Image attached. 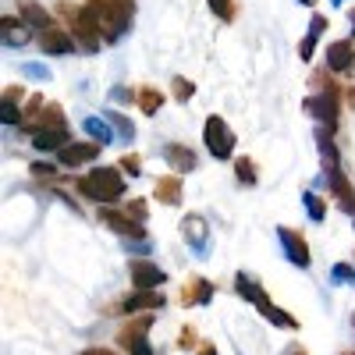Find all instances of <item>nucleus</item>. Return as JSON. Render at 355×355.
Listing matches in <instances>:
<instances>
[{"instance_id": "32", "label": "nucleus", "mask_w": 355, "mask_h": 355, "mask_svg": "<svg viewBox=\"0 0 355 355\" xmlns=\"http://www.w3.org/2000/svg\"><path fill=\"white\" fill-rule=\"evenodd\" d=\"M132 355H153V348L146 345V341H135V345H132Z\"/></svg>"}, {"instance_id": "13", "label": "nucleus", "mask_w": 355, "mask_h": 355, "mask_svg": "<svg viewBox=\"0 0 355 355\" xmlns=\"http://www.w3.org/2000/svg\"><path fill=\"white\" fill-rule=\"evenodd\" d=\"M309 110L320 117V121H327V125H334V121H338V107H334V100H331V96L309 100Z\"/></svg>"}, {"instance_id": "38", "label": "nucleus", "mask_w": 355, "mask_h": 355, "mask_svg": "<svg viewBox=\"0 0 355 355\" xmlns=\"http://www.w3.org/2000/svg\"><path fill=\"white\" fill-rule=\"evenodd\" d=\"M302 4H316V0H302Z\"/></svg>"}, {"instance_id": "34", "label": "nucleus", "mask_w": 355, "mask_h": 355, "mask_svg": "<svg viewBox=\"0 0 355 355\" xmlns=\"http://www.w3.org/2000/svg\"><path fill=\"white\" fill-rule=\"evenodd\" d=\"M125 167H128V174H139V160H135V157H128Z\"/></svg>"}, {"instance_id": "17", "label": "nucleus", "mask_w": 355, "mask_h": 355, "mask_svg": "<svg viewBox=\"0 0 355 355\" xmlns=\"http://www.w3.org/2000/svg\"><path fill=\"white\" fill-rule=\"evenodd\" d=\"M0 21H4V43H15V46H21V43L28 40V33H25V28H21L15 18H8V15H4Z\"/></svg>"}, {"instance_id": "19", "label": "nucleus", "mask_w": 355, "mask_h": 355, "mask_svg": "<svg viewBox=\"0 0 355 355\" xmlns=\"http://www.w3.org/2000/svg\"><path fill=\"white\" fill-rule=\"evenodd\" d=\"M157 189H160V202H178V199H182V185H178L174 178H164Z\"/></svg>"}, {"instance_id": "3", "label": "nucleus", "mask_w": 355, "mask_h": 355, "mask_svg": "<svg viewBox=\"0 0 355 355\" xmlns=\"http://www.w3.org/2000/svg\"><path fill=\"white\" fill-rule=\"evenodd\" d=\"M277 239L284 242V252H288V259H291L295 266H309V249H306V242H302V234H299V231L281 227V231H277Z\"/></svg>"}, {"instance_id": "33", "label": "nucleus", "mask_w": 355, "mask_h": 355, "mask_svg": "<svg viewBox=\"0 0 355 355\" xmlns=\"http://www.w3.org/2000/svg\"><path fill=\"white\" fill-rule=\"evenodd\" d=\"M128 210H132L135 217H142V214H146V202H132V206H128Z\"/></svg>"}, {"instance_id": "14", "label": "nucleus", "mask_w": 355, "mask_h": 355, "mask_svg": "<svg viewBox=\"0 0 355 355\" xmlns=\"http://www.w3.org/2000/svg\"><path fill=\"white\" fill-rule=\"evenodd\" d=\"M21 15L28 18V25H36V28H43V33H46V28H50V15L40 8V4H33V0H21Z\"/></svg>"}, {"instance_id": "28", "label": "nucleus", "mask_w": 355, "mask_h": 355, "mask_svg": "<svg viewBox=\"0 0 355 355\" xmlns=\"http://www.w3.org/2000/svg\"><path fill=\"white\" fill-rule=\"evenodd\" d=\"M189 234L196 242V252H202V239H199V217H189Z\"/></svg>"}, {"instance_id": "15", "label": "nucleus", "mask_w": 355, "mask_h": 355, "mask_svg": "<svg viewBox=\"0 0 355 355\" xmlns=\"http://www.w3.org/2000/svg\"><path fill=\"white\" fill-rule=\"evenodd\" d=\"M266 320H270V323H277V327H299V323H295V316H288V313H281L277 306H270V299H266V302H259L256 306Z\"/></svg>"}, {"instance_id": "7", "label": "nucleus", "mask_w": 355, "mask_h": 355, "mask_svg": "<svg viewBox=\"0 0 355 355\" xmlns=\"http://www.w3.org/2000/svg\"><path fill=\"white\" fill-rule=\"evenodd\" d=\"M40 43H43L46 53H71V46H75L64 28H46V33L40 36Z\"/></svg>"}, {"instance_id": "25", "label": "nucleus", "mask_w": 355, "mask_h": 355, "mask_svg": "<svg viewBox=\"0 0 355 355\" xmlns=\"http://www.w3.org/2000/svg\"><path fill=\"white\" fill-rule=\"evenodd\" d=\"M306 210H309L313 220H323V202H320L316 196H306Z\"/></svg>"}, {"instance_id": "39", "label": "nucleus", "mask_w": 355, "mask_h": 355, "mask_svg": "<svg viewBox=\"0 0 355 355\" xmlns=\"http://www.w3.org/2000/svg\"><path fill=\"white\" fill-rule=\"evenodd\" d=\"M334 4H345V0H334Z\"/></svg>"}, {"instance_id": "4", "label": "nucleus", "mask_w": 355, "mask_h": 355, "mask_svg": "<svg viewBox=\"0 0 355 355\" xmlns=\"http://www.w3.org/2000/svg\"><path fill=\"white\" fill-rule=\"evenodd\" d=\"M132 277H135L139 291H150V288H157V284H164V281H167V274L160 270V266L146 263V259H135V263H132Z\"/></svg>"}, {"instance_id": "5", "label": "nucleus", "mask_w": 355, "mask_h": 355, "mask_svg": "<svg viewBox=\"0 0 355 355\" xmlns=\"http://www.w3.org/2000/svg\"><path fill=\"white\" fill-rule=\"evenodd\" d=\"M36 150H68V125H50L33 135Z\"/></svg>"}, {"instance_id": "37", "label": "nucleus", "mask_w": 355, "mask_h": 355, "mask_svg": "<svg viewBox=\"0 0 355 355\" xmlns=\"http://www.w3.org/2000/svg\"><path fill=\"white\" fill-rule=\"evenodd\" d=\"M199 355H217V352H214V348H210V345H206V348H202V352H199Z\"/></svg>"}, {"instance_id": "9", "label": "nucleus", "mask_w": 355, "mask_h": 355, "mask_svg": "<svg viewBox=\"0 0 355 355\" xmlns=\"http://www.w3.org/2000/svg\"><path fill=\"white\" fill-rule=\"evenodd\" d=\"M103 220H107L117 234H128V239H142V234H146V231H142V224H132L125 214H117V210H107V214H103Z\"/></svg>"}, {"instance_id": "36", "label": "nucleus", "mask_w": 355, "mask_h": 355, "mask_svg": "<svg viewBox=\"0 0 355 355\" xmlns=\"http://www.w3.org/2000/svg\"><path fill=\"white\" fill-rule=\"evenodd\" d=\"M288 355H306V352H302L299 345H295V348H288Z\"/></svg>"}, {"instance_id": "8", "label": "nucleus", "mask_w": 355, "mask_h": 355, "mask_svg": "<svg viewBox=\"0 0 355 355\" xmlns=\"http://www.w3.org/2000/svg\"><path fill=\"white\" fill-rule=\"evenodd\" d=\"M164 160L171 164V167H178V171H192L196 167V153L189 150V146H164Z\"/></svg>"}, {"instance_id": "30", "label": "nucleus", "mask_w": 355, "mask_h": 355, "mask_svg": "<svg viewBox=\"0 0 355 355\" xmlns=\"http://www.w3.org/2000/svg\"><path fill=\"white\" fill-rule=\"evenodd\" d=\"M313 46H316V36L309 33V36L302 40V50H299V53H302V61H309V57H313Z\"/></svg>"}, {"instance_id": "11", "label": "nucleus", "mask_w": 355, "mask_h": 355, "mask_svg": "<svg viewBox=\"0 0 355 355\" xmlns=\"http://www.w3.org/2000/svg\"><path fill=\"white\" fill-rule=\"evenodd\" d=\"M331 135H334L331 128H320V132H316V146H320V153L327 157V171H334V167H338V160H341V157H338V146H334V139H331Z\"/></svg>"}, {"instance_id": "22", "label": "nucleus", "mask_w": 355, "mask_h": 355, "mask_svg": "<svg viewBox=\"0 0 355 355\" xmlns=\"http://www.w3.org/2000/svg\"><path fill=\"white\" fill-rule=\"evenodd\" d=\"M331 185H334V192H338V196H341V202H345V199H348V196H352V189H348V182H345V174H341V171H338V167H334V171H331Z\"/></svg>"}, {"instance_id": "6", "label": "nucleus", "mask_w": 355, "mask_h": 355, "mask_svg": "<svg viewBox=\"0 0 355 355\" xmlns=\"http://www.w3.org/2000/svg\"><path fill=\"white\" fill-rule=\"evenodd\" d=\"M100 153V142H75L68 150H61V164L64 167H78V164H93Z\"/></svg>"}, {"instance_id": "12", "label": "nucleus", "mask_w": 355, "mask_h": 355, "mask_svg": "<svg viewBox=\"0 0 355 355\" xmlns=\"http://www.w3.org/2000/svg\"><path fill=\"white\" fill-rule=\"evenodd\" d=\"M157 306H164V299H160L157 291H135L132 299L125 302V309H128V313H139V309H157Z\"/></svg>"}, {"instance_id": "18", "label": "nucleus", "mask_w": 355, "mask_h": 355, "mask_svg": "<svg viewBox=\"0 0 355 355\" xmlns=\"http://www.w3.org/2000/svg\"><path fill=\"white\" fill-rule=\"evenodd\" d=\"M85 132H89V135H96V142H100V146H103V142H110V128H107L103 117H85Z\"/></svg>"}, {"instance_id": "16", "label": "nucleus", "mask_w": 355, "mask_h": 355, "mask_svg": "<svg viewBox=\"0 0 355 355\" xmlns=\"http://www.w3.org/2000/svg\"><path fill=\"white\" fill-rule=\"evenodd\" d=\"M234 288H239V291L245 295V299H252L256 306H259V302H266V295L252 284V277H249V274H239V277H234Z\"/></svg>"}, {"instance_id": "2", "label": "nucleus", "mask_w": 355, "mask_h": 355, "mask_svg": "<svg viewBox=\"0 0 355 355\" xmlns=\"http://www.w3.org/2000/svg\"><path fill=\"white\" fill-rule=\"evenodd\" d=\"M206 146H210V153L217 160H227L231 150H234V135H231L227 121H224V117H217V114L206 117Z\"/></svg>"}, {"instance_id": "21", "label": "nucleus", "mask_w": 355, "mask_h": 355, "mask_svg": "<svg viewBox=\"0 0 355 355\" xmlns=\"http://www.w3.org/2000/svg\"><path fill=\"white\" fill-rule=\"evenodd\" d=\"M0 121H4V125H18L21 121V114H18V107L4 96V103H0Z\"/></svg>"}, {"instance_id": "26", "label": "nucleus", "mask_w": 355, "mask_h": 355, "mask_svg": "<svg viewBox=\"0 0 355 355\" xmlns=\"http://www.w3.org/2000/svg\"><path fill=\"white\" fill-rule=\"evenodd\" d=\"M196 93L192 89V82H185V78H174V96H182V100H189Z\"/></svg>"}, {"instance_id": "23", "label": "nucleus", "mask_w": 355, "mask_h": 355, "mask_svg": "<svg viewBox=\"0 0 355 355\" xmlns=\"http://www.w3.org/2000/svg\"><path fill=\"white\" fill-rule=\"evenodd\" d=\"M234 171H239V178H242L245 185H252V182H256V171H252V160H245V157H242V160H234Z\"/></svg>"}, {"instance_id": "29", "label": "nucleus", "mask_w": 355, "mask_h": 355, "mask_svg": "<svg viewBox=\"0 0 355 355\" xmlns=\"http://www.w3.org/2000/svg\"><path fill=\"white\" fill-rule=\"evenodd\" d=\"M196 299H199V302H210V299H214V284H206V281L196 284Z\"/></svg>"}, {"instance_id": "20", "label": "nucleus", "mask_w": 355, "mask_h": 355, "mask_svg": "<svg viewBox=\"0 0 355 355\" xmlns=\"http://www.w3.org/2000/svg\"><path fill=\"white\" fill-rule=\"evenodd\" d=\"M139 107H142V114H157L160 110V93H157V89H142V93H139Z\"/></svg>"}, {"instance_id": "24", "label": "nucleus", "mask_w": 355, "mask_h": 355, "mask_svg": "<svg viewBox=\"0 0 355 355\" xmlns=\"http://www.w3.org/2000/svg\"><path fill=\"white\" fill-rule=\"evenodd\" d=\"M334 281H338V284H355V266L338 263V266H334Z\"/></svg>"}, {"instance_id": "35", "label": "nucleus", "mask_w": 355, "mask_h": 355, "mask_svg": "<svg viewBox=\"0 0 355 355\" xmlns=\"http://www.w3.org/2000/svg\"><path fill=\"white\" fill-rule=\"evenodd\" d=\"M85 355H114V352H107V348H93V352H85Z\"/></svg>"}, {"instance_id": "27", "label": "nucleus", "mask_w": 355, "mask_h": 355, "mask_svg": "<svg viewBox=\"0 0 355 355\" xmlns=\"http://www.w3.org/2000/svg\"><path fill=\"white\" fill-rule=\"evenodd\" d=\"M206 4H210L220 18H231V0H206Z\"/></svg>"}, {"instance_id": "1", "label": "nucleus", "mask_w": 355, "mask_h": 355, "mask_svg": "<svg viewBox=\"0 0 355 355\" xmlns=\"http://www.w3.org/2000/svg\"><path fill=\"white\" fill-rule=\"evenodd\" d=\"M78 189L89 199H96V202H114V199H121V192H125V178H121V171H114V167H93V174L78 182Z\"/></svg>"}, {"instance_id": "10", "label": "nucleus", "mask_w": 355, "mask_h": 355, "mask_svg": "<svg viewBox=\"0 0 355 355\" xmlns=\"http://www.w3.org/2000/svg\"><path fill=\"white\" fill-rule=\"evenodd\" d=\"M327 64H331V71H345V68L352 64V43H348V40L331 43V50H327Z\"/></svg>"}, {"instance_id": "40", "label": "nucleus", "mask_w": 355, "mask_h": 355, "mask_svg": "<svg viewBox=\"0 0 355 355\" xmlns=\"http://www.w3.org/2000/svg\"><path fill=\"white\" fill-rule=\"evenodd\" d=\"M352 21H355V15H352Z\"/></svg>"}, {"instance_id": "31", "label": "nucleus", "mask_w": 355, "mask_h": 355, "mask_svg": "<svg viewBox=\"0 0 355 355\" xmlns=\"http://www.w3.org/2000/svg\"><path fill=\"white\" fill-rule=\"evenodd\" d=\"M110 121H114L117 128H121V132H125V139H132V125L125 121V117H117V114H114V117H110Z\"/></svg>"}]
</instances>
